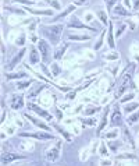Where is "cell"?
Here are the masks:
<instances>
[{
	"mask_svg": "<svg viewBox=\"0 0 139 166\" xmlns=\"http://www.w3.org/2000/svg\"><path fill=\"white\" fill-rule=\"evenodd\" d=\"M64 27L61 24L59 25H45L42 28V34L50 41L51 45H57L60 42V35L63 32Z\"/></svg>",
	"mask_w": 139,
	"mask_h": 166,
	"instance_id": "obj_1",
	"label": "cell"
},
{
	"mask_svg": "<svg viewBox=\"0 0 139 166\" xmlns=\"http://www.w3.org/2000/svg\"><path fill=\"white\" fill-rule=\"evenodd\" d=\"M134 68H135V64H131V66H129V71L126 70L125 74H124V77H122L121 84H120L117 92H115V98H117V99L121 98V95L125 92L126 88H128V85L131 84V78H132V71H134Z\"/></svg>",
	"mask_w": 139,
	"mask_h": 166,
	"instance_id": "obj_2",
	"label": "cell"
},
{
	"mask_svg": "<svg viewBox=\"0 0 139 166\" xmlns=\"http://www.w3.org/2000/svg\"><path fill=\"white\" fill-rule=\"evenodd\" d=\"M20 137H26V138H36V140H42V141H47V140H56V137L53 134L47 131H39V133H20L18 134Z\"/></svg>",
	"mask_w": 139,
	"mask_h": 166,
	"instance_id": "obj_3",
	"label": "cell"
},
{
	"mask_svg": "<svg viewBox=\"0 0 139 166\" xmlns=\"http://www.w3.org/2000/svg\"><path fill=\"white\" fill-rule=\"evenodd\" d=\"M39 50L42 55V60L45 64H50V45L45 41V39H39Z\"/></svg>",
	"mask_w": 139,
	"mask_h": 166,
	"instance_id": "obj_4",
	"label": "cell"
},
{
	"mask_svg": "<svg viewBox=\"0 0 139 166\" xmlns=\"http://www.w3.org/2000/svg\"><path fill=\"white\" fill-rule=\"evenodd\" d=\"M67 27L68 28H78V30H90V31H95V32L99 31L97 28H92V27H88V25H85V24H82L78 20V17H74V16L70 17V21L67 22Z\"/></svg>",
	"mask_w": 139,
	"mask_h": 166,
	"instance_id": "obj_5",
	"label": "cell"
},
{
	"mask_svg": "<svg viewBox=\"0 0 139 166\" xmlns=\"http://www.w3.org/2000/svg\"><path fill=\"white\" fill-rule=\"evenodd\" d=\"M60 155V141H57V144L54 147H51L46 151V161L47 162H56V159Z\"/></svg>",
	"mask_w": 139,
	"mask_h": 166,
	"instance_id": "obj_6",
	"label": "cell"
},
{
	"mask_svg": "<svg viewBox=\"0 0 139 166\" xmlns=\"http://www.w3.org/2000/svg\"><path fill=\"white\" fill-rule=\"evenodd\" d=\"M28 107H29L31 110H34L36 115H39L40 117H43L45 120H51V119H53V116H51L49 112H46L45 109H42V107H38L36 105H34V103H28Z\"/></svg>",
	"mask_w": 139,
	"mask_h": 166,
	"instance_id": "obj_7",
	"label": "cell"
},
{
	"mask_svg": "<svg viewBox=\"0 0 139 166\" xmlns=\"http://www.w3.org/2000/svg\"><path fill=\"white\" fill-rule=\"evenodd\" d=\"M25 50H26V49H21V50L18 52V55H15V56H14V57H13V60H11V63L6 66V70H7V71H10V70H13V68L15 67V66H17V64L20 63V62H21L22 56L25 55Z\"/></svg>",
	"mask_w": 139,
	"mask_h": 166,
	"instance_id": "obj_8",
	"label": "cell"
},
{
	"mask_svg": "<svg viewBox=\"0 0 139 166\" xmlns=\"http://www.w3.org/2000/svg\"><path fill=\"white\" fill-rule=\"evenodd\" d=\"M121 123H122V119H121L120 106H118V105H115V106H114L113 116H111V124H113V126H121Z\"/></svg>",
	"mask_w": 139,
	"mask_h": 166,
	"instance_id": "obj_9",
	"label": "cell"
},
{
	"mask_svg": "<svg viewBox=\"0 0 139 166\" xmlns=\"http://www.w3.org/2000/svg\"><path fill=\"white\" fill-rule=\"evenodd\" d=\"M24 155H18V153H6V155H3L1 156V163L3 165H6V163H10V162H13V161H17V159H24Z\"/></svg>",
	"mask_w": 139,
	"mask_h": 166,
	"instance_id": "obj_10",
	"label": "cell"
},
{
	"mask_svg": "<svg viewBox=\"0 0 139 166\" xmlns=\"http://www.w3.org/2000/svg\"><path fill=\"white\" fill-rule=\"evenodd\" d=\"M24 106V98L22 95H13V99H11V109L14 110H18Z\"/></svg>",
	"mask_w": 139,
	"mask_h": 166,
	"instance_id": "obj_11",
	"label": "cell"
},
{
	"mask_svg": "<svg viewBox=\"0 0 139 166\" xmlns=\"http://www.w3.org/2000/svg\"><path fill=\"white\" fill-rule=\"evenodd\" d=\"M25 117H26V119H28V120H31V122H32V123H34L35 126H36V127H40V128H43L45 131H50V127H49L47 124H45V123H43L42 120L36 119V117H32V116H29V115H25Z\"/></svg>",
	"mask_w": 139,
	"mask_h": 166,
	"instance_id": "obj_12",
	"label": "cell"
},
{
	"mask_svg": "<svg viewBox=\"0 0 139 166\" xmlns=\"http://www.w3.org/2000/svg\"><path fill=\"white\" fill-rule=\"evenodd\" d=\"M107 113H109V106L104 107V110H103V116H101V120H100V124H99V128H97L96 134L99 136L103 130H104V126L107 124Z\"/></svg>",
	"mask_w": 139,
	"mask_h": 166,
	"instance_id": "obj_13",
	"label": "cell"
},
{
	"mask_svg": "<svg viewBox=\"0 0 139 166\" xmlns=\"http://www.w3.org/2000/svg\"><path fill=\"white\" fill-rule=\"evenodd\" d=\"M29 62H31V64H38L39 63V52H38V49L35 46H31L29 47Z\"/></svg>",
	"mask_w": 139,
	"mask_h": 166,
	"instance_id": "obj_14",
	"label": "cell"
},
{
	"mask_svg": "<svg viewBox=\"0 0 139 166\" xmlns=\"http://www.w3.org/2000/svg\"><path fill=\"white\" fill-rule=\"evenodd\" d=\"M67 47H68V43H63L61 46L57 47V49H56V52H54V59L56 60L61 59V57L64 56V53H65V50H67Z\"/></svg>",
	"mask_w": 139,
	"mask_h": 166,
	"instance_id": "obj_15",
	"label": "cell"
},
{
	"mask_svg": "<svg viewBox=\"0 0 139 166\" xmlns=\"http://www.w3.org/2000/svg\"><path fill=\"white\" fill-rule=\"evenodd\" d=\"M114 14H117V16H122V17H131V13L128 11V10H125L122 6L120 4H115V7H114Z\"/></svg>",
	"mask_w": 139,
	"mask_h": 166,
	"instance_id": "obj_16",
	"label": "cell"
},
{
	"mask_svg": "<svg viewBox=\"0 0 139 166\" xmlns=\"http://www.w3.org/2000/svg\"><path fill=\"white\" fill-rule=\"evenodd\" d=\"M54 128H57V131H59L60 134H61V136H63L64 138H65V140L68 141V142H71V141H72V136H71V134L65 131V130H64L63 127H60L59 124H54Z\"/></svg>",
	"mask_w": 139,
	"mask_h": 166,
	"instance_id": "obj_17",
	"label": "cell"
},
{
	"mask_svg": "<svg viewBox=\"0 0 139 166\" xmlns=\"http://www.w3.org/2000/svg\"><path fill=\"white\" fill-rule=\"evenodd\" d=\"M7 80H14V78H24V77H28V73L25 71H20L15 73V74H10V73H6L4 74Z\"/></svg>",
	"mask_w": 139,
	"mask_h": 166,
	"instance_id": "obj_18",
	"label": "cell"
},
{
	"mask_svg": "<svg viewBox=\"0 0 139 166\" xmlns=\"http://www.w3.org/2000/svg\"><path fill=\"white\" fill-rule=\"evenodd\" d=\"M107 42H109V46L111 49L115 47V42H114V38H113V24L109 22V39H107Z\"/></svg>",
	"mask_w": 139,
	"mask_h": 166,
	"instance_id": "obj_19",
	"label": "cell"
},
{
	"mask_svg": "<svg viewBox=\"0 0 139 166\" xmlns=\"http://www.w3.org/2000/svg\"><path fill=\"white\" fill-rule=\"evenodd\" d=\"M70 41H89L90 36L89 35H75V34H68Z\"/></svg>",
	"mask_w": 139,
	"mask_h": 166,
	"instance_id": "obj_20",
	"label": "cell"
},
{
	"mask_svg": "<svg viewBox=\"0 0 139 166\" xmlns=\"http://www.w3.org/2000/svg\"><path fill=\"white\" fill-rule=\"evenodd\" d=\"M31 14H42V16H51L53 11L51 10H34V9H25Z\"/></svg>",
	"mask_w": 139,
	"mask_h": 166,
	"instance_id": "obj_21",
	"label": "cell"
},
{
	"mask_svg": "<svg viewBox=\"0 0 139 166\" xmlns=\"http://www.w3.org/2000/svg\"><path fill=\"white\" fill-rule=\"evenodd\" d=\"M74 10H75V6H68V9H65L63 11V13L60 14L59 17H56L54 20H53V21H57V20H61V18H64V17H67L68 14L71 13V11H74Z\"/></svg>",
	"mask_w": 139,
	"mask_h": 166,
	"instance_id": "obj_22",
	"label": "cell"
},
{
	"mask_svg": "<svg viewBox=\"0 0 139 166\" xmlns=\"http://www.w3.org/2000/svg\"><path fill=\"white\" fill-rule=\"evenodd\" d=\"M93 80H95V76L89 77V80H88V81H85V82H84V84H82V85H79V87H78V88H75V90H74V91H75V92H78V91H82V90H85V88H88V87L90 85V82H92Z\"/></svg>",
	"mask_w": 139,
	"mask_h": 166,
	"instance_id": "obj_23",
	"label": "cell"
},
{
	"mask_svg": "<svg viewBox=\"0 0 139 166\" xmlns=\"http://www.w3.org/2000/svg\"><path fill=\"white\" fill-rule=\"evenodd\" d=\"M100 110V107L96 106V107H88V109H85L84 113H82V116H90L93 115V113H96V112Z\"/></svg>",
	"mask_w": 139,
	"mask_h": 166,
	"instance_id": "obj_24",
	"label": "cell"
},
{
	"mask_svg": "<svg viewBox=\"0 0 139 166\" xmlns=\"http://www.w3.org/2000/svg\"><path fill=\"white\" fill-rule=\"evenodd\" d=\"M109 147H110V149H111V151H117V149L121 147V141H110Z\"/></svg>",
	"mask_w": 139,
	"mask_h": 166,
	"instance_id": "obj_25",
	"label": "cell"
},
{
	"mask_svg": "<svg viewBox=\"0 0 139 166\" xmlns=\"http://www.w3.org/2000/svg\"><path fill=\"white\" fill-rule=\"evenodd\" d=\"M104 35H106V31H103L100 35V38H99V41H97V43L95 45V50H99L101 47V45H103V41H104Z\"/></svg>",
	"mask_w": 139,
	"mask_h": 166,
	"instance_id": "obj_26",
	"label": "cell"
},
{
	"mask_svg": "<svg viewBox=\"0 0 139 166\" xmlns=\"http://www.w3.org/2000/svg\"><path fill=\"white\" fill-rule=\"evenodd\" d=\"M45 87H46V85H39V87H36V88H35L32 92H29V95H28V96H29V98H34V96H36V94H40V91H42Z\"/></svg>",
	"mask_w": 139,
	"mask_h": 166,
	"instance_id": "obj_27",
	"label": "cell"
},
{
	"mask_svg": "<svg viewBox=\"0 0 139 166\" xmlns=\"http://www.w3.org/2000/svg\"><path fill=\"white\" fill-rule=\"evenodd\" d=\"M31 84H32V81L31 80L25 81V82H17V88L18 90H24V88H28Z\"/></svg>",
	"mask_w": 139,
	"mask_h": 166,
	"instance_id": "obj_28",
	"label": "cell"
},
{
	"mask_svg": "<svg viewBox=\"0 0 139 166\" xmlns=\"http://www.w3.org/2000/svg\"><path fill=\"white\" fill-rule=\"evenodd\" d=\"M97 16H99V17H100V20L103 22H104V24H109V20H107V14L104 13V11H97Z\"/></svg>",
	"mask_w": 139,
	"mask_h": 166,
	"instance_id": "obj_29",
	"label": "cell"
},
{
	"mask_svg": "<svg viewBox=\"0 0 139 166\" xmlns=\"http://www.w3.org/2000/svg\"><path fill=\"white\" fill-rule=\"evenodd\" d=\"M136 120H139V110L136 112V113H134V115L131 116V117H128V123L132 124V123H135Z\"/></svg>",
	"mask_w": 139,
	"mask_h": 166,
	"instance_id": "obj_30",
	"label": "cell"
},
{
	"mask_svg": "<svg viewBox=\"0 0 139 166\" xmlns=\"http://www.w3.org/2000/svg\"><path fill=\"white\" fill-rule=\"evenodd\" d=\"M139 106V103H136V102H134V103H129L128 106H125V112L128 113V112H131V110H134V109H136V107Z\"/></svg>",
	"mask_w": 139,
	"mask_h": 166,
	"instance_id": "obj_31",
	"label": "cell"
},
{
	"mask_svg": "<svg viewBox=\"0 0 139 166\" xmlns=\"http://www.w3.org/2000/svg\"><path fill=\"white\" fill-rule=\"evenodd\" d=\"M126 158H128V159H135V155L134 153H122V155H120V156H118V159H126Z\"/></svg>",
	"mask_w": 139,
	"mask_h": 166,
	"instance_id": "obj_32",
	"label": "cell"
},
{
	"mask_svg": "<svg viewBox=\"0 0 139 166\" xmlns=\"http://www.w3.org/2000/svg\"><path fill=\"white\" fill-rule=\"evenodd\" d=\"M51 70H53V77H57V76H59L60 70H59V66H57V63H53V64H51Z\"/></svg>",
	"mask_w": 139,
	"mask_h": 166,
	"instance_id": "obj_33",
	"label": "cell"
},
{
	"mask_svg": "<svg viewBox=\"0 0 139 166\" xmlns=\"http://www.w3.org/2000/svg\"><path fill=\"white\" fill-rule=\"evenodd\" d=\"M15 43H17V45H20V46H22V45L25 43V34H21V35H20V38L15 41Z\"/></svg>",
	"mask_w": 139,
	"mask_h": 166,
	"instance_id": "obj_34",
	"label": "cell"
},
{
	"mask_svg": "<svg viewBox=\"0 0 139 166\" xmlns=\"http://www.w3.org/2000/svg\"><path fill=\"white\" fill-rule=\"evenodd\" d=\"M104 57L107 60H117L118 57H120V55H118V53H111V55H106Z\"/></svg>",
	"mask_w": 139,
	"mask_h": 166,
	"instance_id": "obj_35",
	"label": "cell"
},
{
	"mask_svg": "<svg viewBox=\"0 0 139 166\" xmlns=\"http://www.w3.org/2000/svg\"><path fill=\"white\" fill-rule=\"evenodd\" d=\"M117 136H118V131L114 130V131L107 133V134H106V138H117Z\"/></svg>",
	"mask_w": 139,
	"mask_h": 166,
	"instance_id": "obj_36",
	"label": "cell"
},
{
	"mask_svg": "<svg viewBox=\"0 0 139 166\" xmlns=\"http://www.w3.org/2000/svg\"><path fill=\"white\" fill-rule=\"evenodd\" d=\"M79 120L82 122L84 124H89V126H93L95 124V122H93L92 119H85V117H79Z\"/></svg>",
	"mask_w": 139,
	"mask_h": 166,
	"instance_id": "obj_37",
	"label": "cell"
},
{
	"mask_svg": "<svg viewBox=\"0 0 139 166\" xmlns=\"http://www.w3.org/2000/svg\"><path fill=\"white\" fill-rule=\"evenodd\" d=\"M124 136H125V138H128V141H129V144L132 145V148H134L135 145H134V141H132V138H131V134L128 130H124Z\"/></svg>",
	"mask_w": 139,
	"mask_h": 166,
	"instance_id": "obj_38",
	"label": "cell"
},
{
	"mask_svg": "<svg viewBox=\"0 0 139 166\" xmlns=\"http://www.w3.org/2000/svg\"><path fill=\"white\" fill-rule=\"evenodd\" d=\"M49 4H50V6H53V7H54V9H57V10H60V9H61V7H60V4L57 3V1H49Z\"/></svg>",
	"mask_w": 139,
	"mask_h": 166,
	"instance_id": "obj_39",
	"label": "cell"
},
{
	"mask_svg": "<svg viewBox=\"0 0 139 166\" xmlns=\"http://www.w3.org/2000/svg\"><path fill=\"white\" fill-rule=\"evenodd\" d=\"M124 31H125V25H121V27H120V30L117 31V38H118V36H121V34L124 32Z\"/></svg>",
	"mask_w": 139,
	"mask_h": 166,
	"instance_id": "obj_40",
	"label": "cell"
},
{
	"mask_svg": "<svg viewBox=\"0 0 139 166\" xmlns=\"http://www.w3.org/2000/svg\"><path fill=\"white\" fill-rule=\"evenodd\" d=\"M132 98H134V94H129L128 96L122 98V99H121V102H126V101H129V99H132Z\"/></svg>",
	"mask_w": 139,
	"mask_h": 166,
	"instance_id": "obj_41",
	"label": "cell"
},
{
	"mask_svg": "<svg viewBox=\"0 0 139 166\" xmlns=\"http://www.w3.org/2000/svg\"><path fill=\"white\" fill-rule=\"evenodd\" d=\"M54 110H56V115H57V119H59V120H61V117H63V113H61V112H60L59 109H57V107H56Z\"/></svg>",
	"mask_w": 139,
	"mask_h": 166,
	"instance_id": "obj_42",
	"label": "cell"
},
{
	"mask_svg": "<svg viewBox=\"0 0 139 166\" xmlns=\"http://www.w3.org/2000/svg\"><path fill=\"white\" fill-rule=\"evenodd\" d=\"M75 94H76L75 91H72V92H70V94L67 95V98L68 99H74V98H75Z\"/></svg>",
	"mask_w": 139,
	"mask_h": 166,
	"instance_id": "obj_43",
	"label": "cell"
},
{
	"mask_svg": "<svg viewBox=\"0 0 139 166\" xmlns=\"http://www.w3.org/2000/svg\"><path fill=\"white\" fill-rule=\"evenodd\" d=\"M106 4L109 6V9H111L114 4H117V1H106Z\"/></svg>",
	"mask_w": 139,
	"mask_h": 166,
	"instance_id": "obj_44",
	"label": "cell"
},
{
	"mask_svg": "<svg viewBox=\"0 0 139 166\" xmlns=\"http://www.w3.org/2000/svg\"><path fill=\"white\" fill-rule=\"evenodd\" d=\"M101 153L106 155V149H104V144H101Z\"/></svg>",
	"mask_w": 139,
	"mask_h": 166,
	"instance_id": "obj_45",
	"label": "cell"
},
{
	"mask_svg": "<svg viewBox=\"0 0 139 166\" xmlns=\"http://www.w3.org/2000/svg\"><path fill=\"white\" fill-rule=\"evenodd\" d=\"M134 9H138V7H139V1H135V3H134Z\"/></svg>",
	"mask_w": 139,
	"mask_h": 166,
	"instance_id": "obj_46",
	"label": "cell"
}]
</instances>
